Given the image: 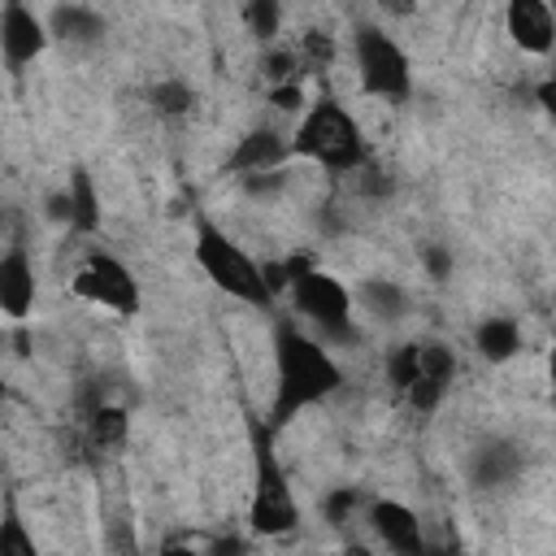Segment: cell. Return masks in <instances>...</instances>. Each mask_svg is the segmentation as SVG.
<instances>
[{
    "instance_id": "1",
    "label": "cell",
    "mask_w": 556,
    "mask_h": 556,
    "mask_svg": "<svg viewBox=\"0 0 556 556\" xmlns=\"http://www.w3.org/2000/svg\"><path fill=\"white\" fill-rule=\"evenodd\" d=\"M343 387V369L334 361V352L300 330L295 321H278L274 326V395L265 408V421L282 434L304 408L330 400Z\"/></svg>"
},
{
    "instance_id": "2",
    "label": "cell",
    "mask_w": 556,
    "mask_h": 556,
    "mask_svg": "<svg viewBox=\"0 0 556 556\" xmlns=\"http://www.w3.org/2000/svg\"><path fill=\"white\" fill-rule=\"evenodd\" d=\"M287 295L295 304V313L313 326V334L326 348H348L361 343V326H356V295L330 274L321 269L308 252H291L287 256Z\"/></svg>"
},
{
    "instance_id": "3",
    "label": "cell",
    "mask_w": 556,
    "mask_h": 556,
    "mask_svg": "<svg viewBox=\"0 0 556 556\" xmlns=\"http://www.w3.org/2000/svg\"><path fill=\"white\" fill-rule=\"evenodd\" d=\"M252 500H248V530L261 539H287L300 530V500L291 491L287 465L278 456V430L265 417H252Z\"/></svg>"
},
{
    "instance_id": "4",
    "label": "cell",
    "mask_w": 556,
    "mask_h": 556,
    "mask_svg": "<svg viewBox=\"0 0 556 556\" xmlns=\"http://www.w3.org/2000/svg\"><path fill=\"white\" fill-rule=\"evenodd\" d=\"M291 152L313 161V165H321V169H330V174H356V169L369 165V143H365L361 122L330 91H321L304 109V117H300V126L291 135Z\"/></svg>"
},
{
    "instance_id": "5",
    "label": "cell",
    "mask_w": 556,
    "mask_h": 556,
    "mask_svg": "<svg viewBox=\"0 0 556 556\" xmlns=\"http://www.w3.org/2000/svg\"><path fill=\"white\" fill-rule=\"evenodd\" d=\"M191 256H195V265H200V274L217 287V291H226L230 300H239V304H252V308H274V287H269V278H265V265L248 252V248H239L213 217H195V243H191Z\"/></svg>"
},
{
    "instance_id": "6",
    "label": "cell",
    "mask_w": 556,
    "mask_h": 556,
    "mask_svg": "<svg viewBox=\"0 0 556 556\" xmlns=\"http://www.w3.org/2000/svg\"><path fill=\"white\" fill-rule=\"evenodd\" d=\"M387 378L413 413H434L456 382V352L443 339H408L387 352Z\"/></svg>"
},
{
    "instance_id": "7",
    "label": "cell",
    "mask_w": 556,
    "mask_h": 556,
    "mask_svg": "<svg viewBox=\"0 0 556 556\" xmlns=\"http://www.w3.org/2000/svg\"><path fill=\"white\" fill-rule=\"evenodd\" d=\"M352 61L365 96L391 100V104H404L413 96V61L395 43V35H387L378 22L352 26Z\"/></svg>"
},
{
    "instance_id": "8",
    "label": "cell",
    "mask_w": 556,
    "mask_h": 556,
    "mask_svg": "<svg viewBox=\"0 0 556 556\" xmlns=\"http://www.w3.org/2000/svg\"><path fill=\"white\" fill-rule=\"evenodd\" d=\"M70 287H74L78 300L100 304V308H109V313H117V317H135V313H139V300H143L139 278L130 274V265H126L122 256L104 252V248H91V252L83 256V265L74 269Z\"/></svg>"
},
{
    "instance_id": "9",
    "label": "cell",
    "mask_w": 556,
    "mask_h": 556,
    "mask_svg": "<svg viewBox=\"0 0 556 556\" xmlns=\"http://www.w3.org/2000/svg\"><path fill=\"white\" fill-rule=\"evenodd\" d=\"M295 152H291V139L282 135V130H274V126H252V130H243L235 143H230V152H226V161H222V174L226 178H256V174H278V169H287V161H291Z\"/></svg>"
},
{
    "instance_id": "10",
    "label": "cell",
    "mask_w": 556,
    "mask_h": 556,
    "mask_svg": "<svg viewBox=\"0 0 556 556\" xmlns=\"http://www.w3.org/2000/svg\"><path fill=\"white\" fill-rule=\"evenodd\" d=\"M365 521H369L374 539H382V547H387L391 556H439V552L426 543V534H421V517H417L404 500H391V495L369 500Z\"/></svg>"
},
{
    "instance_id": "11",
    "label": "cell",
    "mask_w": 556,
    "mask_h": 556,
    "mask_svg": "<svg viewBox=\"0 0 556 556\" xmlns=\"http://www.w3.org/2000/svg\"><path fill=\"white\" fill-rule=\"evenodd\" d=\"M48 39H52L48 35V17H39L22 0H9L0 9V56H4L9 74H22L48 48Z\"/></svg>"
},
{
    "instance_id": "12",
    "label": "cell",
    "mask_w": 556,
    "mask_h": 556,
    "mask_svg": "<svg viewBox=\"0 0 556 556\" xmlns=\"http://www.w3.org/2000/svg\"><path fill=\"white\" fill-rule=\"evenodd\" d=\"M521 469H526V447L517 439H508V434L478 439L469 460H465V473H469V482L478 491H504V486H513L521 478Z\"/></svg>"
},
{
    "instance_id": "13",
    "label": "cell",
    "mask_w": 556,
    "mask_h": 556,
    "mask_svg": "<svg viewBox=\"0 0 556 556\" xmlns=\"http://www.w3.org/2000/svg\"><path fill=\"white\" fill-rule=\"evenodd\" d=\"M504 30L521 52L552 56V48H556V9L547 0H508Z\"/></svg>"
},
{
    "instance_id": "14",
    "label": "cell",
    "mask_w": 556,
    "mask_h": 556,
    "mask_svg": "<svg viewBox=\"0 0 556 556\" xmlns=\"http://www.w3.org/2000/svg\"><path fill=\"white\" fill-rule=\"evenodd\" d=\"M0 308L13 321H26L35 308V265H30L22 243H13L0 256Z\"/></svg>"
},
{
    "instance_id": "15",
    "label": "cell",
    "mask_w": 556,
    "mask_h": 556,
    "mask_svg": "<svg viewBox=\"0 0 556 556\" xmlns=\"http://www.w3.org/2000/svg\"><path fill=\"white\" fill-rule=\"evenodd\" d=\"M61 200H65V226L74 235H96L100 222H104V208H100V191H96V178L87 165H74L65 187H61Z\"/></svg>"
},
{
    "instance_id": "16",
    "label": "cell",
    "mask_w": 556,
    "mask_h": 556,
    "mask_svg": "<svg viewBox=\"0 0 556 556\" xmlns=\"http://www.w3.org/2000/svg\"><path fill=\"white\" fill-rule=\"evenodd\" d=\"M48 35L61 43H74V48H91V43H104L109 17L91 4H56V9H48Z\"/></svg>"
},
{
    "instance_id": "17",
    "label": "cell",
    "mask_w": 556,
    "mask_h": 556,
    "mask_svg": "<svg viewBox=\"0 0 556 556\" xmlns=\"http://www.w3.org/2000/svg\"><path fill=\"white\" fill-rule=\"evenodd\" d=\"M473 352L486 361V365H504L521 352V326L517 317L508 313H495V317H482L473 326Z\"/></svg>"
},
{
    "instance_id": "18",
    "label": "cell",
    "mask_w": 556,
    "mask_h": 556,
    "mask_svg": "<svg viewBox=\"0 0 556 556\" xmlns=\"http://www.w3.org/2000/svg\"><path fill=\"white\" fill-rule=\"evenodd\" d=\"M356 300H361V308H365L369 317H378V321H400V317H408V308H413L408 291H404L395 278H365V282L356 287Z\"/></svg>"
},
{
    "instance_id": "19",
    "label": "cell",
    "mask_w": 556,
    "mask_h": 556,
    "mask_svg": "<svg viewBox=\"0 0 556 556\" xmlns=\"http://www.w3.org/2000/svg\"><path fill=\"white\" fill-rule=\"evenodd\" d=\"M126 434H130V417H126L122 404L100 400V404L87 408V439H91L96 447H104V452H109V447H122Z\"/></svg>"
},
{
    "instance_id": "20",
    "label": "cell",
    "mask_w": 556,
    "mask_h": 556,
    "mask_svg": "<svg viewBox=\"0 0 556 556\" xmlns=\"http://www.w3.org/2000/svg\"><path fill=\"white\" fill-rule=\"evenodd\" d=\"M148 104H152V113H156V117L178 122V117H187V113L195 109V91H191V83H187V78H161V83H152Z\"/></svg>"
},
{
    "instance_id": "21",
    "label": "cell",
    "mask_w": 556,
    "mask_h": 556,
    "mask_svg": "<svg viewBox=\"0 0 556 556\" xmlns=\"http://www.w3.org/2000/svg\"><path fill=\"white\" fill-rule=\"evenodd\" d=\"M0 556H39V543L26 530L13 495H4V513H0Z\"/></svg>"
},
{
    "instance_id": "22",
    "label": "cell",
    "mask_w": 556,
    "mask_h": 556,
    "mask_svg": "<svg viewBox=\"0 0 556 556\" xmlns=\"http://www.w3.org/2000/svg\"><path fill=\"white\" fill-rule=\"evenodd\" d=\"M261 70L269 78V87H282V83H304V70H300V52L295 48H265L261 56Z\"/></svg>"
},
{
    "instance_id": "23",
    "label": "cell",
    "mask_w": 556,
    "mask_h": 556,
    "mask_svg": "<svg viewBox=\"0 0 556 556\" xmlns=\"http://www.w3.org/2000/svg\"><path fill=\"white\" fill-rule=\"evenodd\" d=\"M243 26L261 39V43H274V35L282 30V9L274 0H252L243 4Z\"/></svg>"
},
{
    "instance_id": "24",
    "label": "cell",
    "mask_w": 556,
    "mask_h": 556,
    "mask_svg": "<svg viewBox=\"0 0 556 556\" xmlns=\"http://www.w3.org/2000/svg\"><path fill=\"white\" fill-rule=\"evenodd\" d=\"M295 52H300V70L304 74H321L334 61V39L326 30H304V39L295 43Z\"/></svg>"
},
{
    "instance_id": "25",
    "label": "cell",
    "mask_w": 556,
    "mask_h": 556,
    "mask_svg": "<svg viewBox=\"0 0 556 556\" xmlns=\"http://www.w3.org/2000/svg\"><path fill=\"white\" fill-rule=\"evenodd\" d=\"M356 504H361V491H356V486H334V491L321 500V513H326V521H330L334 530H343L348 517L356 513Z\"/></svg>"
},
{
    "instance_id": "26",
    "label": "cell",
    "mask_w": 556,
    "mask_h": 556,
    "mask_svg": "<svg viewBox=\"0 0 556 556\" xmlns=\"http://www.w3.org/2000/svg\"><path fill=\"white\" fill-rule=\"evenodd\" d=\"M421 269H426L430 282H447V278H452V248L426 243V248H421Z\"/></svg>"
},
{
    "instance_id": "27",
    "label": "cell",
    "mask_w": 556,
    "mask_h": 556,
    "mask_svg": "<svg viewBox=\"0 0 556 556\" xmlns=\"http://www.w3.org/2000/svg\"><path fill=\"white\" fill-rule=\"evenodd\" d=\"M269 104H274V109H282V113L304 109V104H308V100H304V83H282V87H269Z\"/></svg>"
},
{
    "instance_id": "28",
    "label": "cell",
    "mask_w": 556,
    "mask_h": 556,
    "mask_svg": "<svg viewBox=\"0 0 556 556\" xmlns=\"http://www.w3.org/2000/svg\"><path fill=\"white\" fill-rule=\"evenodd\" d=\"M204 556H252V543L243 534H213Z\"/></svg>"
},
{
    "instance_id": "29",
    "label": "cell",
    "mask_w": 556,
    "mask_h": 556,
    "mask_svg": "<svg viewBox=\"0 0 556 556\" xmlns=\"http://www.w3.org/2000/svg\"><path fill=\"white\" fill-rule=\"evenodd\" d=\"M534 100H539V109L556 122V48H552V65H547V78H539V87H534Z\"/></svg>"
},
{
    "instance_id": "30",
    "label": "cell",
    "mask_w": 556,
    "mask_h": 556,
    "mask_svg": "<svg viewBox=\"0 0 556 556\" xmlns=\"http://www.w3.org/2000/svg\"><path fill=\"white\" fill-rule=\"evenodd\" d=\"M287 187V169H278V174H256V178H243V191L248 195H278Z\"/></svg>"
},
{
    "instance_id": "31",
    "label": "cell",
    "mask_w": 556,
    "mask_h": 556,
    "mask_svg": "<svg viewBox=\"0 0 556 556\" xmlns=\"http://www.w3.org/2000/svg\"><path fill=\"white\" fill-rule=\"evenodd\" d=\"M161 556H204V552H195V547H187V543H178V539H165V543H161Z\"/></svg>"
},
{
    "instance_id": "32",
    "label": "cell",
    "mask_w": 556,
    "mask_h": 556,
    "mask_svg": "<svg viewBox=\"0 0 556 556\" xmlns=\"http://www.w3.org/2000/svg\"><path fill=\"white\" fill-rule=\"evenodd\" d=\"M547 382H552V391H556V343H552V352H547Z\"/></svg>"
},
{
    "instance_id": "33",
    "label": "cell",
    "mask_w": 556,
    "mask_h": 556,
    "mask_svg": "<svg viewBox=\"0 0 556 556\" xmlns=\"http://www.w3.org/2000/svg\"><path fill=\"white\" fill-rule=\"evenodd\" d=\"M343 556H369V547H361V543H348V552Z\"/></svg>"
}]
</instances>
